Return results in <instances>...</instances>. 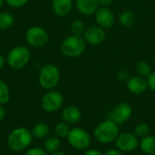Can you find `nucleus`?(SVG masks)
<instances>
[{"instance_id":"f257e3e1","label":"nucleus","mask_w":155,"mask_h":155,"mask_svg":"<svg viewBox=\"0 0 155 155\" xmlns=\"http://www.w3.org/2000/svg\"><path fill=\"white\" fill-rule=\"evenodd\" d=\"M120 125H118L112 119H106L99 123L94 129V140L103 145L111 144L114 143L118 134H120Z\"/></svg>"},{"instance_id":"f03ea898","label":"nucleus","mask_w":155,"mask_h":155,"mask_svg":"<svg viewBox=\"0 0 155 155\" xmlns=\"http://www.w3.org/2000/svg\"><path fill=\"white\" fill-rule=\"evenodd\" d=\"M33 140L32 133L25 127L14 129L8 135L7 145L14 152H22L28 148Z\"/></svg>"},{"instance_id":"7ed1b4c3","label":"nucleus","mask_w":155,"mask_h":155,"mask_svg":"<svg viewBox=\"0 0 155 155\" xmlns=\"http://www.w3.org/2000/svg\"><path fill=\"white\" fill-rule=\"evenodd\" d=\"M85 45L86 43L83 36L72 35L62 42L60 49L64 56L74 58L80 56L84 52Z\"/></svg>"},{"instance_id":"20e7f679","label":"nucleus","mask_w":155,"mask_h":155,"mask_svg":"<svg viewBox=\"0 0 155 155\" xmlns=\"http://www.w3.org/2000/svg\"><path fill=\"white\" fill-rule=\"evenodd\" d=\"M30 58L31 54L29 49L24 45H18L10 50L6 57V62L11 68L19 70L27 65Z\"/></svg>"},{"instance_id":"39448f33","label":"nucleus","mask_w":155,"mask_h":155,"mask_svg":"<svg viewBox=\"0 0 155 155\" xmlns=\"http://www.w3.org/2000/svg\"><path fill=\"white\" fill-rule=\"evenodd\" d=\"M68 143L77 151H85L90 148L92 138L90 134L81 128V127H74L70 130L69 134L66 137Z\"/></svg>"},{"instance_id":"423d86ee","label":"nucleus","mask_w":155,"mask_h":155,"mask_svg":"<svg viewBox=\"0 0 155 155\" xmlns=\"http://www.w3.org/2000/svg\"><path fill=\"white\" fill-rule=\"evenodd\" d=\"M60 81V71L54 64H45L39 74L40 85L47 90L54 89Z\"/></svg>"},{"instance_id":"0eeeda50","label":"nucleus","mask_w":155,"mask_h":155,"mask_svg":"<svg viewBox=\"0 0 155 155\" xmlns=\"http://www.w3.org/2000/svg\"><path fill=\"white\" fill-rule=\"evenodd\" d=\"M140 139L134 134V132L120 133L114 141L115 147L124 153H133L139 148Z\"/></svg>"},{"instance_id":"6e6552de","label":"nucleus","mask_w":155,"mask_h":155,"mask_svg":"<svg viewBox=\"0 0 155 155\" xmlns=\"http://www.w3.org/2000/svg\"><path fill=\"white\" fill-rule=\"evenodd\" d=\"M26 42L33 47L41 48L47 45L49 36L47 32L41 26H31L25 33Z\"/></svg>"},{"instance_id":"1a4fd4ad","label":"nucleus","mask_w":155,"mask_h":155,"mask_svg":"<svg viewBox=\"0 0 155 155\" xmlns=\"http://www.w3.org/2000/svg\"><path fill=\"white\" fill-rule=\"evenodd\" d=\"M133 115V108L129 103L121 102L114 105L110 113V119L115 122L118 125L127 123Z\"/></svg>"},{"instance_id":"9d476101","label":"nucleus","mask_w":155,"mask_h":155,"mask_svg":"<svg viewBox=\"0 0 155 155\" xmlns=\"http://www.w3.org/2000/svg\"><path fill=\"white\" fill-rule=\"evenodd\" d=\"M64 104V96L57 91H50L42 98V108L47 113L58 111Z\"/></svg>"},{"instance_id":"9b49d317","label":"nucleus","mask_w":155,"mask_h":155,"mask_svg":"<svg viewBox=\"0 0 155 155\" xmlns=\"http://www.w3.org/2000/svg\"><path fill=\"white\" fill-rule=\"evenodd\" d=\"M83 37L85 43L91 45H99L105 40L106 33L103 27L99 25H92L85 28Z\"/></svg>"},{"instance_id":"f8f14e48","label":"nucleus","mask_w":155,"mask_h":155,"mask_svg":"<svg viewBox=\"0 0 155 155\" xmlns=\"http://www.w3.org/2000/svg\"><path fill=\"white\" fill-rule=\"evenodd\" d=\"M94 15L95 21L97 22L98 25L103 27L104 29L112 27L115 22L114 14L108 7H100Z\"/></svg>"},{"instance_id":"ddd939ff","label":"nucleus","mask_w":155,"mask_h":155,"mask_svg":"<svg viewBox=\"0 0 155 155\" xmlns=\"http://www.w3.org/2000/svg\"><path fill=\"white\" fill-rule=\"evenodd\" d=\"M126 86L128 91L135 95H140L144 94L148 89V84L146 78L140 75L131 76L126 82Z\"/></svg>"},{"instance_id":"4468645a","label":"nucleus","mask_w":155,"mask_h":155,"mask_svg":"<svg viewBox=\"0 0 155 155\" xmlns=\"http://www.w3.org/2000/svg\"><path fill=\"white\" fill-rule=\"evenodd\" d=\"M76 9L84 15H92L99 9L97 0H75Z\"/></svg>"},{"instance_id":"2eb2a0df","label":"nucleus","mask_w":155,"mask_h":155,"mask_svg":"<svg viewBox=\"0 0 155 155\" xmlns=\"http://www.w3.org/2000/svg\"><path fill=\"white\" fill-rule=\"evenodd\" d=\"M82 118V113L79 108L74 105L66 106L62 112V119L68 124H75Z\"/></svg>"},{"instance_id":"dca6fc26","label":"nucleus","mask_w":155,"mask_h":155,"mask_svg":"<svg viewBox=\"0 0 155 155\" xmlns=\"http://www.w3.org/2000/svg\"><path fill=\"white\" fill-rule=\"evenodd\" d=\"M73 0H52V9L58 16H66L73 8Z\"/></svg>"},{"instance_id":"f3484780","label":"nucleus","mask_w":155,"mask_h":155,"mask_svg":"<svg viewBox=\"0 0 155 155\" xmlns=\"http://www.w3.org/2000/svg\"><path fill=\"white\" fill-rule=\"evenodd\" d=\"M139 149L145 155H155V136L147 135L140 140Z\"/></svg>"},{"instance_id":"a211bd4d","label":"nucleus","mask_w":155,"mask_h":155,"mask_svg":"<svg viewBox=\"0 0 155 155\" xmlns=\"http://www.w3.org/2000/svg\"><path fill=\"white\" fill-rule=\"evenodd\" d=\"M50 133V127L45 123H39L35 124L32 130V134L37 139H43L48 136Z\"/></svg>"},{"instance_id":"6ab92c4d","label":"nucleus","mask_w":155,"mask_h":155,"mask_svg":"<svg viewBox=\"0 0 155 155\" xmlns=\"http://www.w3.org/2000/svg\"><path fill=\"white\" fill-rule=\"evenodd\" d=\"M120 24L124 27H130L133 26L136 22V16L134 12L130 10H125L121 13L119 16Z\"/></svg>"},{"instance_id":"aec40b11","label":"nucleus","mask_w":155,"mask_h":155,"mask_svg":"<svg viewBox=\"0 0 155 155\" xmlns=\"http://www.w3.org/2000/svg\"><path fill=\"white\" fill-rule=\"evenodd\" d=\"M61 146V142L57 136H50L44 143V148L47 153H53L59 151Z\"/></svg>"},{"instance_id":"412c9836","label":"nucleus","mask_w":155,"mask_h":155,"mask_svg":"<svg viewBox=\"0 0 155 155\" xmlns=\"http://www.w3.org/2000/svg\"><path fill=\"white\" fill-rule=\"evenodd\" d=\"M135 69H136L137 75H140L143 78H147L153 72L150 64L147 63L146 61H139L136 64Z\"/></svg>"},{"instance_id":"4be33fe9","label":"nucleus","mask_w":155,"mask_h":155,"mask_svg":"<svg viewBox=\"0 0 155 155\" xmlns=\"http://www.w3.org/2000/svg\"><path fill=\"white\" fill-rule=\"evenodd\" d=\"M14 16L8 12L0 13V30L4 31L10 28L14 24Z\"/></svg>"},{"instance_id":"5701e85b","label":"nucleus","mask_w":155,"mask_h":155,"mask_svg":"<svg viewBox=\"0 0 155 155\" xmlns=\"http://www.w3.org/2000/svg\"><path fill=\"white\" fill-rule=\"evenodd\" d=\"M70 130H71V128H70L69 124L64 121L58 123L54 127V133H55L56 136L59 138H66L70 133Z\"/></svg>"},{"instance_id":"b1692460","label":"nucleus","mask_w":155,"mask_h":155,"mask_svg":"<svg viewBox=\"0 0 155 155\" xmlns=\"http://www.w3.org/2000/svg\"><path fill=\"white\" fill-rule=\"evenodd\" d=\"M134 134L141 140L142 138H144L145 136L150 134V126L146 123H139L135 125Z\"/></svg>"},{"instance_id":"393cba45","label":"nucleus","mask_w":155,"mask_h":155,"mask_svg":"<svg viewBox=\"0 0 155 155\" xmlns=\"http://www.w3.org/2000/svg\"><path fill=\"white\" fill-rule=\"evenodd\" d=\"M10 99V92L6 84L0 80V104L4 105L8 103Z\"/></svg>"},{"instance_id":"a878e982","label":"nucleus","mask_w":155,"mask_h":155,"mask_svg":"<svg viewBox=\"0 0 155 155\" xmlns=\"http://www.w3.org/2000/svg\"><path fill=\"white\" fill-rule=\"evenodd\" d=\"M84 30H85L84 24L80 19H75L71 24V32H72V35H81L82 36V35L84 34Z\"/></svg>"},{"instance_id":"bb28decb","label":"nucleus","mask_w":155,"mask_h":155,"mask_svg":"<svg viewBox=\"0 0 155 155\" xmlns=\"http://www.w3.org/2000/svg\"><path fill=\"white\" fill-rule=\"evenodd\" d=\"M6 2V4L12 7L15 8H18V7H22L25 5H26V3L29 0H5Z\"/></svg>"},{"instance_id":"cd10ccee","label":"nucleus","mask_w":155,"mask_h":155,"mask_svg":"<svg viewBox=\"0 0 155 155\" xmlns=\"http://www.w3.org/2000/svg\"><path fill=\"white\" fill-rule=\"evenodd\" d=\"M25 155H48L47 154V152L42 148H32V149H29Z\"/></svg>"},{"instance_id":"c85d7f7f","label":"nucleus","mask_w":155,"mask_h":155,"mask_svg":"<svg viewBox=\"0 0 155 155\" xmlns=\"http://www.w3.org/2000/svg\"><path fill=\"white\" fill-rule=\"evenodd\" d=\"M116 77L121 82H127L131 76L129 75V74H128L127 71H125V70H120V71L117 72Z\"/></svg>"},{"instance_id":"c756f323","label":"nucleus","mask_w":155,"mask_h":155,"mask_svg":"<svg viewBox=\"0 0 155 155\" xmlns=\"http://www.w3.org/2000/svg\"><path fill=\"white\" fill-rule=\"evenodd\" d=\"M146 80L148 84V88L155 93V72H152L151 74L146 78Z\"/></svg>"},{"instance_id":"7c9ffc66","label":"nucleus","mask_w":155,"mask_h":155,"mask_svg":"<svg viewBox=\"0 0 155 155\" xmlns=\"http://www.w3.org/2000/svg\"><path fill=\"white\" fill-rule=\"evenodd\" d=\"M83 155H104V153H102L100 150L95 148H88L84 151Z\"/></svg>"},{"instance_id":"2f4dec72","label":"nucleus","mask_w":155,"mask_h":155,"mask_svg":"<svg viewBox=\"0 0 155 155\" xmlns=\"http://www.w3.org/2000/svg\"><path fill=\"white\" fill-rule=\"evenodd\" d=\"M104 155H124V153L115 147V148H111V149L106 150L104 153Z\"/></svg>"},{"instance_id":"473e14b6","label":"nucleus","mask_w":155,"mask_h":155,"mask_svg":"<svg viewBox=\"0 0 155 155\" xmlns=\"http://www.w3.org/2000/svg\"><path fill=\"white\" fill-rule=\"evenodd\" d=\"M113 1L114 0H97L98 5H101L102 7H108L113 4Z\"/></svg>"},{"instance_id":"72a5a7b5","label":"nucleus","mask_w":155,"mask_h":155,"mask_svg":"<svg viewBox=\"0 0 155 155\" xmlns=\"http://www.w3.org/2000/svg\"><path fill=\"white\" fill-rule=\"evenodd\" d=\"M5 110L3 107V105L0 104V122L5 118Z\"/></svg>"},{"instance_id":"f704fd0d","label":"nucleus","mask_w":155,"mask_h":155,"mask_svg":"<svg viewBox=\"0 0 155 155\" xmlns=\"http://www.w3.org/2000/svg\"><path fill=\"white\" fill-rule=\"evenodd\" d=\"M5 64V58L2 54H0V69L3 68Z\"/></svg>"},{"instance_id":"c9c22d12","label":"nucleus","mask_w":155,"mask_h":155,"mask_svg":"<svg viewBox=\"0 0 155 155\" xmlns=\"http://www.w3.org/2000/svg\"><path fill=\"white\" fill-rule=\"evenodd\" d=\"M50 155H67L65 153H64V152H60V151H57V152H54V153H51Z\"/></svg>"},{"instance_id":"e433bc0d","label":"nucleus","mask_w":155,"mask_h":155,"mask_svg":"<svg viewBox=\"0 0 155 155\" xmlns=\"http://www.w3.org/2000/svg\"><path fill=\"white\" fill-rule=\"evenodd\" d=\"M4 2H5V0H0V8L2 7V5H3V4H4Z\"/></svg>"},{"instance_id":"4c0bfd02","label":"nucleus","mask_w":155,"mask_h":155,"mask_svg":"<svg viewBox=\"0 0 155 155\" xmlns=\"http://www.w3.org/2000/svg\"><path fill=\"white\" fill-rule=\"evenodd\" d=\"M154 64H155V54H154Z\"/></svg>"}]
</instances>
